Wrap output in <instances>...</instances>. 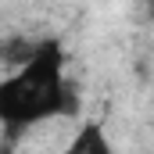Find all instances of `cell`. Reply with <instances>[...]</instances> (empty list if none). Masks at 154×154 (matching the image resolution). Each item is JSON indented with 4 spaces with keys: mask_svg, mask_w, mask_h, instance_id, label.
<instances>
[{
    "mask_svg": "<svg viewBox=\"0 0 154 154\" xmlns=\"http://www.w3.org/2000/svg\"><path fill=\"white\" fill-rule=\"evenodd\" d=\"M75 108L72 90L61 75L57 43H39L7 79H0V122L7 129H25Z\"/></svg>",
    "mask_w": 154,
    "mask_h": 154,
    "instance_id": "6da1fadb",
    "label": "cell"
},
{
    "mask_svg": "<svg viewBox=\"0 0 154 154\" xmlns=\"http://www.w3.org/2000/svg\"><path fill=\"white\" fill-rule=\"evenodd\" d=\"M72 151H75V154H82V151L104 154V151H108V140L100 136V125H82V129H79V136L72 140Z\"/></svg>",
    "mask_w": 154,
    "mask_h": 154,
    "instance_id": "7a4b0ae2",
    "label": "cell"
}]
</instances>
